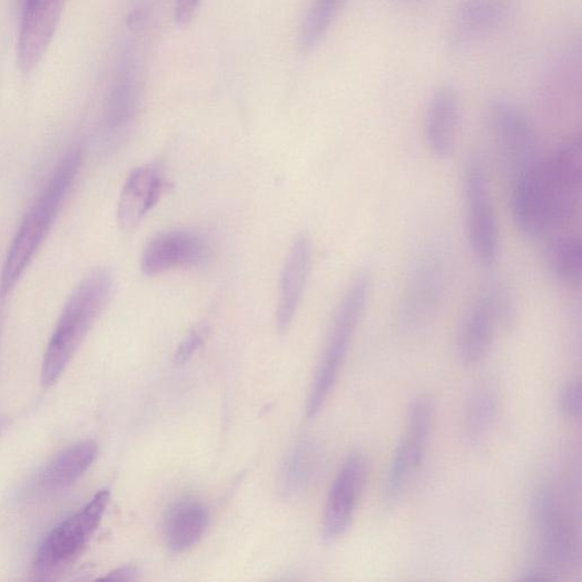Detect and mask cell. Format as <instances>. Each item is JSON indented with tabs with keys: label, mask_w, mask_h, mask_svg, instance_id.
<instances>
[{
	"label": "cell",
	"mask_w": 582,
	"mask_h": 582,
	"mask_svg": "<svg viewBox=\"0 0 582 582\" xmlns=\"http://www.w3.org/2000/svg\"><path fill=\"white\" fill-rule=\"evenodd\" d=\"M346 0H314L302 27L299 42L309 50L326 36Z\"/></svg>",
	"instance_id": "603a6c76"
},
{
	"label": "cell",
	"mask_w": 582,
	"mask_h": 582,
	"mask_svg": "<svg viewBox=\"0 0 582 582\" xmlns=\"http://www.w3.org/2000/svg\"><path fill=\"white\" fill-rule=\"evenodd\" d=\"M137 569L135 566L127 565L110 572L108 575L101 578V580L134 581L137 579Z\"/></svg>",
	"instance_id": "83f0119b"
},
{
	"label": "cell",
	"mask_w": 582,
	"mask_h": 582,
	"mask_svg": "<svg viewBox=\"0 0 582 582\" xmlns=\"http://www.w3.org/2000/svg\"><path fill=\"white\" fill-rule=\"evenodd\" d=\"M497 401L492 388L473 392L466 404L464 433L471 445H481L489 437L496 416Z\"/></svg>",
	"instance_id": "44dd1931"
},
{
	"label": "cell",
	"mask_w": 582,
	"mask_h": 582,
	"mask_svg": "<svg viewBox=\"0 0 582 582\" xmlns=\"http://www.w3.org/2000/svg\"><path fill=\"white\" fill-rule=\"evenodd\" d=\"M460 115L457 91L448 85L438 87L427 106L425 136L431 151L442 160L454 151Z\"/></svg>",
	"instance_id": "e0dca14e"
},
{
	"label": "cell",
	"mask_w": 582,
	"mask_h": 582,
	"mask_svg": "<svg viewBox=\"0 0 582 582\" xmlns=\"http://www.w3.org/2000/svg\"><path fill=\"white\" fill-rule=\"evenodd\" d=\"M199 6V0H177L176 21L179 26H187L193 20Z\"/></svg>",
	"instance_id": "4316f807"
},
{
	"label": "cell",
	"mask_w": 582,
	"mask_h": 582,
	"mask_svg": "<svg viewBox=\"0 0 582 582\" xmlns=\"http://www.w3.org/2000/svg\"><path fill=\"white\" fill-rule=\"evenodd\" d=\"M509 18L505 0H462L455 9L447 48L452 56H462L472 46L495 33Z\"/></svg>",
	"instance_id": "5bb4252c"
},
{
	"label": "cell",
	"mask_w": 582,
	"mask_h": 582,
	"mask_svg": "<svg viewBox=\"0 0 582 582\" xmlns=\"http://www.w3.org/2000/svg\"><path fill=\"white\" fill-rule=\"evenodd\" d=\"M165 189V175L160 167L148 165L137 168L128 177L118 204V223L122 230L137 228L151 208L160 200Z\"/></svg>",
	"instance_id": "2e32d148"
},
{
	"label": "cell",
	"mask_w": 582,
	"mask_h": 582,
	"mask_svg": "<svg viewBox=\"0 0 582 582\" xmlns=\"http://www.w3.org/2000/svg\"><path fill=\"white\" fill-rule=\"evenodd\" d=\"M463 187L470 248L482 267L492 268L499 257L500 237L489 170L480 157H472L466 164Z\"/></svg>",
	"instance_id": "ba28073f"
},
{
	"label": "cell",
	"mask_w": 582,
	"mask_h": 582,
	"mask_svg": "<svg viewBox=\"0 0 582 582\" xmlns=\"http://www.w3.org/2000/svg\"><path fill=\"white\" fill-rule=\"evenodd\" d=\"M210 254L205 238L187 229H174L156 235L141 255V272L147 277L201 266Z\"/></svg>",
	"instance_id": "7c38bea8"
},
{
	"label": "cell",
	"mask_w": 582,
	"mask_h": 582,
	"mask_svg": "<svg viewBox=\"0 0 582 582\" xmlns=\"http://www.w3.org/2000/svg\"><path fill=\"white\" fill-rule=\"evenodd\" d=\"M67 0H23L18 62L23 73L32 72L43 59L61 21Z\"/></svg>",
	"instance_id": "4fadbf2b"
},
{
	"label": "cell",
	"mask_w": 582,
	"mask_h": 582,
	"mask_svg": "<svg viewBox=\"0 0 582 582\" xmlns=\"http://www.w3.org/2000/svg\"><path fill=\"white\" fill-rule=\"evenodd\" d=\"M98 446L92 441L76 443L52 457L40 471L37 485L43 492H59L71 487L95 463Z\"/></svg>",
	"instance_id": "ac0fdd59"
},
{
	"label": "cell",
	"mask_w": 582,
	"mask_h": 582,
	"mask_svg": "<svg viewBox=\"0 0 582 582\" xmlns=\"http://www.w3.org/2000/svg\"><path fill=\"white\" fill-rule=\"evenodd\" d=\"M435 404L430 396L413 401L406 418V432L401 441L388 472L386 493L392 502L407 492L420 468L434 428Z\"/></svg>",
	"instance_id": "9c48e42d"
},
{
	"label": "cell",
	"mask_w": 582,
	"mask_h": 582,
	"mask_svg": "<svg viewBox=\"0 0 582 582\" xmlns=\"http://www.w3.org/2000/svg\"><path fill=\"white\" fill-rule=\"evenodd\" d=\"M559 405L562 413L570 418L581 414V385L579 381L566 384L560 393Z\"/></svg>",
	"instance_id": "d4e9b609"
},
{
	"label": "cell",
	"mask_w": 582,
	"mask_h": 582,
	"mask_svg": "<svg viewBox=\"0 0 582 582\" xmlns=\"http://www.w3.org/2000/svg\"><path fill=\"white\" fill-rule=\"evenodd\" d=\"M136 96L131 83L125 82L116 90L110 106V125L114 128L126 125L134 116Z\"/></svg>",
	"instance_id": "cb8c5ba5"
},
{
	"label": "cell",
	"mask_w": 582,
	"mask_h": 582,
	"mask_svg": "<svg viewBox=\"0 0 582 582\" xmlns=\"http://www.w3.org/2000/svg\"><path fill=\"white\" fill-rule=\"evenodd\" d=\"M114 290L109 270L96 269L69 296L45 352L41 383L55 386L108 305Z\"/></svg>",
	"instance_id": "7a4b0ae2"
},
{
	"label": "cell",
	"mask_w": 582,
	"mask_h": 582,
	"mask_svg": "<svg viewBox=\"0 0 582 582\" xmlns=\"http://www.w3.org/2000/svg\"><path fill=\"white\" fill-rule=\"evenodd\" d=\"M372 289V277L362 273L352 280L338 305L329 338L307 399L308 417H315L322 412L335 387Z\"/></svg>",
	"instance_id": "5b68a950"
},
{
	"label": "cell",
	"mask_w": 582,
	"mask_h": 582,
	"mask_svg": "<svg viewBox=\"0 0 582 582\" xmlns=\"http://www.w3.org/2000/svg\"><path fill=\"white\" fill-rule=\"evenodd\" d=\"M7 426V420L2 416H0V433L6 428Z\"/></svg>",
	"instance_id": "f1b7e54d"
},
{
	"label": "cell",
	"mask_w": 582,
	"mask_h": 582,
	"mask_svg": "<svg viewBox=\"0 0 582 582\" xmlns=\"http://www.w3.org/2000/svg\"><path fill=\"white\" fill-rule=\"evenodd\" d=\"M110 492H98L83 507L67 517L45 537L34 560L36 572L48 576L73 564L95 535L110 503Z\"/></svg>",
	"instance_id": "8992f818"
},
{
	"label": "cell",
	"mask_w": 582,
	"mask_h": 582,
	"mask_svg": "<svg viewBox=\"0 0 582 582\" xmlns=\"http://www.w3.org/2000/svg\"><path fill=\"white\" fill-rule=\"evenodd\" d=\"M581 141L571 138L512 181V216L523 236L539 239L574 220L581 205Z\"/></svg>",
	"instance_id": "6da1fadb"
},
{
	"label": "cell",
	"mask_w": 582,
	"mask_h": 582,
	"mask_svg": "<svg viewBox=\"0 0 582 582\" xmlns=\"http://www.w3.org/2000/svg\"><path fill=\"white\" fill-rule=\"evenodd\" d=\"M207 522V510L199 502L186 500L177 503L166 520V540L170 551L184 553L196 545L205 533Z\"/></svg>",
	"instance_id": "d6986e66"
},
{
	"label": "cell",
	"mask_w": 582,
	"mask_h": 582,
	"mask_svg": "<svg viewBox=\"0 0 582 582\" xmlns=\"http://www.w3.org/2000/svg\"><path fill=\"white\" fill-rule=\"evenodd\" d=\"M81 160V149H71L30 207L9 249L0 276L2 297L14 289L55 225L79 172Z\"/></svg>",
	"instance_id": "3957f363"
},
{
	"label": "cell",
	"mask_w": 582,
	"mask_h": 582,
	"mask_svg": "<svg viewBox=\"0 0 582 582\" xmlns=\"http://www.w3.org/2000/svg\"><path fill=\"white\" fill-rule=\"evenodd\" d=\"M316 465V452L308 442L298 443L288 454L282 470V487L287 496L302 493L309 484Z\"/></svg>",
	"instance_id": "7402d4cb"
},
{
	"label": "cell",
	"mask_w": 582,
	"mask_h": 582,
	"mask_svg": "<svg viewBox=\"0 0 582 582\" xmlns=\"http://www.w3.org/2000/svg\"><path fill=\"white\" fill-rule=\"evenodd\" d=\"M206 335L207 328L205 326H198L197 328L193 329L179 345L175 354V363L177 365H184L189 362L194 354L203 345Z\"/></svg>",
	"instance_id": "484cf974"
},
{
	"label": "cell",
	"mask_w": 582,
	"mask_h": 582,
	"mask_svg": "<svg viewBox=\"0 0 582 582\" xmlns=\"http://www.w3.org/2000/svg\"><path fill=\"white\" fill-rule=\"evenodd\" d=\"M546 267L561 285L579 289L582 280V245L580 237L561 235L552 238L545 249Z\"/></svg>",
	"instance_id": "ffe728a7"
},
{
	"label": "cell",
	"mask_w": 582,
	"mask_h": 582,
	"mask_svg": "<svg viewBox=\"0 0 582 582\" xmlns=\"http://www.w3.org/2000/svg\"><path fill=\"white\" fill-rule=\"evenodd\" d=\"M512 307L505 292H484L467 310L458 335V353L463 363L474 365L489 354L497 329L511 320Z\"/></svg>",
	"instance_id": "30bf717a"
},
{
	"label": "cell",
	"mask_w": 582,
	"mask_h": 582,
	"mask_svg": "<svg viewBox=\"0 0 582 582\" xmlns=\"http://www.w3.org/2000/svg\"><path fill=\"white\" fill-rule=\"evenodd\" d=\"M368 463L353 452L342 465L333 483L324 517V540L334 543L348 531L366 485Z\"/></svg>",
	"instance_id": "8fae6325"
},
{
	"label": "cell",
	"mask_w": 582,
	"mask_h": 582,
	"mask_svg": "<svg viewBox=\"0 0 582 582\" xmlns=\"http://www.w3.org/2000/svg\"><path fill=\"white\" fill-rule=\"evenodd\" d=\"M537 555L541 561L523 580H555L559 571L573 566L580 554L574 519L561 489L543 486L533 509Z\"/></svg>",
	"instance_id": "277c9868"
},
{
	"label": "cell",
	"mask_w": 582,
	"mask_h": 582,
	"mask_svg": "<svg viewBox=\"0 0 582 582\" xmlns=\"http://www.w3.org/2000/svg\"><path fill=\"white\" fill-rule=\"evenodd\" d=\"M313 248L310 240L298 236L290 246L280 277L277 307V328L286 333L297 313L312 268Z\"/></svg>",
	"instance_id": "9a60e30c"
},
{
	"label": "cell",
	"mask_w": 582,
	"mask_h": 582,
	"mask_svg": "<svg viewBox=\"0 0 582 582\" xmlns=\"http://www.w3.org/2000/svg\"><path fill=\"white\" fill-rule=\"evenodd\" d=\"M489 125L502 166L512 181L540 162L537 131L517 105L504 98L493 100Z\"/></svg>",
	"instance_id": "52a82bcc"
}]
</instances>
